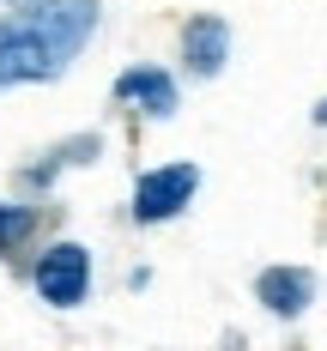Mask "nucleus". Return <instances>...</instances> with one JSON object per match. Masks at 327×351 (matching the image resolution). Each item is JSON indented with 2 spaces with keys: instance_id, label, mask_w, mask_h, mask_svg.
<instances>
[{
  "instance_id": "obj_1",
  "label": "nucleus",
  "mask_w": 327,
  "mask_h": 351,
  "mask_svg": "<svg viewBox=\"0 0 327 351\" xmlns=\"http://www.w3.org/2000/svg\"><path fill=\"white\" fill-rule=\"evenodd\" d=\"M97 31V0H43L25 6L12 25H0V91L6 85H36L61 79L73 55Z\"/></svg>"
},
{
  "instance_id": "obj_2",
  "label": "nucleus",
  "mask_w": 327,
  "mask_h": 351,
  "mask_svg": "<svg viewBox=\"0 0 327 351\" xmlns=\"http://www.w3.org/2000/svg\"><path fill=\"white\" fill-rule=\"evenodd\" d=\"M91 291V248L79 243H49L36 254V297L49 309H79Z\"/></svg>"
},
{
  "instance_id": "obj_6",
  "label": "nucleus",
  "mask_w": 327,
  "mask_h": 351,
  "mask_svg": "<svg viewBox=\"0 0 327 351\" xmlns=\"http://www.w3.org/2000/svg\"><path fill=\"white\" fill-rule=\"evenodd\" d=\"M115 97L121 104L145 109L152 121H164V115H176V79L164 67H128L121 79H115Z\"/></svg>"
},
{
  "instance_id": "obj_5",
  "label": "nucleus",
  "mask_w": 327,
  "mask_h": 351,
  "mask_svg": "<svg viewBox=\"0 0 327 351\" xmlns=\"http://www.w3.org/2000/svg\"><path fill=\"white\" fill-rule=\"evenodd\" d=\"M182 61H188L194 79H218V67L230 61V25H224L218 12L188 19V25H182Z\"/></svg>"
},
{
  "instance_id": "obj_9",
  "label": "nucleus",
  "mask_w": 327,
  "mask_h": 351,
  "mask_svg": "<svg viewBox=\"0 0 327 351\" xmlns=\"http://www.w3.org/2000/svg\"><path fill=\"white\" fill-rule=\"evenodd\" d=\"M315 128H327V97H322V104H315Z\"/></svg>"
},
{
  "instance_id": "obj_8",
  "label": "nucleus",
  "mask_w": 327,
  "mask_h": 351,
  "mask_svg": "<svg viewBox=\"0 0 327 351\" xmlns=\"http://www.w3.org/2000/svg\"><path fill=\"white\" fill-rule=\"evenodd\" d=\"M31 237H36V212H31V206H12V200H0V254L25 248Z\"/></svg>"
},
{
  "instance_id": "obj_7",
  "label": "nucleus",
  "mask_w": 327,
  "mask_h": 351,
  "mask_svg": "<svg viewBox=\"0 0 327 351\" xmlns=\"http://www.w3.org/2000/svg\"><path fill=\"white\" fill-rule=\"evenodd\" d=\"M97 152H104V145H97V134H79V140L55 145V152H49V164H31V170H25V182H43V188H49V182L67 170V164H91Z\"/></svg>"
},
{
  "instance_id": "obj_4",
  "label": "nucleus",
  "mask_w": 327,
  "mask_h": 351,
  "mask_svg": "<svg viewBox=\"0 0 327 351\" xmlns=\"http://www.w3.org/2000/svg\"><path fill=\"white\" fill-rule=\"evenodd\" d=\"M254 303H261L267 315L297 321L315 303V273H309V267H267V273L254 279Z\"/></svg>"
},
{
  "instance_id": "obj_3",
  "label": "nucleus",
  "mask_w": 327,
  "mask_h": 351,
  "mask_svg": "<svg viewBox=\"0 0 327 351\" xmlns=\"http://www.w3.org/2000/svg\"><path fill=\"white\" fill-rule=\"evenodd\" d=\"M194 188H200V170L194 164H164V170H145L134 182V224H164V218H176L188 200H194Z\"/></svg>"
}]
</instances>
